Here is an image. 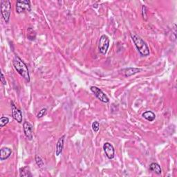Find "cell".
I'll list each match as a JSON object with an SVG mask.
<instances>
[{
	"instance_id": "6da1fadb",
	"label": "cell",
	"mask_w": 177,
	"mask_h": 177,
	"mask_svg": "<svg viewBox=\"0 0 177 177\" xmlns=\"http://www.w3.org/2000/svg\"><path fill=\"white\" fill-rule=\"evenodd\" d=\"M13 65L15 69L16 70L18 74L22 76L24 80L29 83L30 80L29 69L26 65L23 62L22 60L16 56L13 60Z\"/></svg>"
},
{
	"instance_id": "7a4b0ae2",
	"label": "cell",
	"mask_w": 177,
	"mask_h": 177,
	"mask_svg": "<svg viewBox=\"0 0 177 177\" xmlns=\"http://www.w3.org/2000/svg\"><path fill=\"white\" fill-rule=\"evenodd\" d=\"M130 36L134 44L136 46L137 50L138 51L139 53L140 54V56L143 57H147L149 56V53H150L149 48L147 44L145 43V42L140 36L136 35V33H131Z\"/></svg>"
},
{
	"instance_id": "3957f363",
	"label": "cell",
	"mask_w": 177,
	"mask_h": 177,
	"mask_svg": "<svg viewBox=\"0 0 177 177\" xmlns=\"http://www.w3.org/2000/svg\"><path fill=\"white\" fill-rule=\"evenodd\" d=\"M11 11V3L8 0H2L1 1V13L6 23L10 21Z\"/></svg>"
},
{
	"instance_id": "277c9868",
	"label": "cell",
	"mask_w": 177,
	"mask_h": 177,
	"mask_svg": "<svg viewBox=\"0 0 177 177\" xmlns=\"http://www.w3.org/2000/svg\"><path fill=\"white\" fill-rule=\"evenodd\" d=\"M31 11L30 2L28 0H18L16 3V12L17 13H26Z\"/></svg>"
},
{
	"instance_id": "5b68a950",
	"label": "cell",
	"mask_w": 177,
	"mask_h": 177,
	"mask_svg": "<svg viewBox=\"0 0 177 177\" xmlns=\"http://www.w3.org/2000/svg\"><path fill=\"white\" fill-rule=\"evenodd\" d=\"M109 39L107 36L105 35H102L100 37L98 42V49L99 51L103 55H105L107 52V50L109 47Z\"/></svg>"
},
{
	"instance_id": "8992f818",
	"label": "cell",
	"mask_w": 177,
	"mask_h": 177,
	"mask_svg": "<svg viewBox=\"0 0 177 177\" xmlns=\"http://www.w3.org/2000/svg\"><path fill=\"white\" fill-rule=\"evenodd\" d=\"M90 89L91 91H92V93H94V95L96 96L97 98L100 100V101L104 102V103H108L109 102V98L107 97V96L106 94L104 93L101 89H100L98 87H95V86H92V87H91Z\"/></svg>"
},
{
	"instance_id": "52a82bcc",
	"label": "cell",
	"mask_w": 177,
	"mask_h": 177,
	"mask_svg": "<svg viewBox=\"0 0 177 177\" xmlns=\"http://www.w3.org/2000/svg\"><path fill=\"white\" fill-rule=\"evenodd\" d=\"M11 110H12V116L16 120L17 123H21L22 122V114L21 111L15 106L13 102H11Z\"/></svg>"
},
{
	"instance_id": "ba28073f",
	"label": "cell",
	"mask_w": 177,
	"mask_h": 177,
	"mask_svg": "<svg viewBox=\"0 0 177 177\" xmlns=\"http://www.w3.org/2000/svg\"><path fill=\"white\" fill-rule=\"evenodd\" d=\"M103 149L105 152L106 157L109 159H113L115 156V149L113 145L109 143H105L103 145Z\"/></svg>"
},
{
	"instance_id": "9c48e42d",
	"label": "cell",
	"mask_w": 177,
	"mask_h": 177,
	"mask_svg": "<svg viewBox=\"0 0 177 177\" xmlns=\"http://www.w3.org/2000/svg\"><path fill=\"white\" fill-rule=\"evenodd\" d=\"M23 129L24 135L26 137V138L29 140H31L33 139L31 125H30L29 122L24 121L23 123Z\"/></svg>"
},
{
	"instance_id": "30bf717a",
	"label": "cell",
	"mask_w": 177,
	"mask_h": 177,
	"mask_svg": "<svg viewBox=\"0 0 177 177\" xmlns=\"http://www.w3.org/2000/svg\"><path fill=\"white\" fill-rule=\"evenodd\" d=\"M12 149L9 148H3L0 151V160H7L12 154Z\"/></svg>"
},
{
	"instance_id": "8fae6325",
	"label": "cell",
	"mask_w": 177,
	"mask_h": 177,
	"mask_svg": "<svg viewBox=\"0 0 177 177\" xmlns=\"http://www.w3.org/2000/svg\"><path fill=\"white\" fill-rule=\"evenodd\" d=\"M65 135H63L62 137L59 138L58 141H57L56 144V154L57 157H58L62 152V149L64 148V143H65Z\"/></svg>"
},
{
	"instance_id": "7c38bea8",
	"label": "cell",
	"mask_w": 177,
	"mask_h": 177,
	"mask_svg": "<svg viewBox=\"0 0 177 177\" xmlns=\"http://www.w3.org/2000/svg\"><path fill=\"white\" fill-rule=\"evenodd\" d=\"M140 71H141V69H140L134 68V67H129V68L125 69L124 74L125 76H126V77H129V76H132L134 74H138V73Z\"/></svg>"
},
{
	"instance_id": "4fadbf2b",
	"label": "cell",
	"mask_w": 177,
	"mask_h": 177,
	"mask_svg": "<svg viewBox=\"0 0 177 177\" xmlns=\"http://www.w3.org/2000/svg\"><path fill=\"white\" fill-rule=\"evenodd\" d=\"M20 175L22 177L32 176L31 172H30V167L28 166L21 167V168L20 169Z\"/></svg>"
},
{
	"instance_id": "5bb4252c",
	"label": "cell",
	"mask_w": 177,
	"mask_h": 177,
	"mask_svg": "<svg viewBox=\"0 0 177 177\" xmlns=\"http://www.w3.org/2000/svg\"><path fill=\"white\" fill-rule=\"evenodd\" d=\"M149 170L152 172L157 174V175H161L162 173V170H161V166L158 163H152L149 165Z\"/></svg>"
},
{
	"instance_id": "9a60e30c",
	"label": "cell",
	"mask_w": 177,
	"mask_h": 177,
	"mask_svg": "<svg viewBox=\"0 0 177 177\" xmlns=\"http://www.w3.org/2000/svg\"><path fill=\"white\" fill-rule=\"evenodd\" d=\"M143 117L149 122H152L155 120L156 116L152 111H148L143 113Z\"/></svg>"
},
{
	"instance_id": "2e32d148",
	"label": "cell",
	"mask_w": 177,
	"mask_h": 177,
	"mask_svg": "<svg viewBox=\"0 0 177 177\" xmlns=\"http://www.w3.org/2000/svg\"><path fill=\"white\" fill-rule=\"evenodd\" d=\"M27 38L29 40L33 41L36 38V33L34 30L31 28H29L27 30Z\"/></svg>"
},
{
	"instance_id": "e0dca14e",
	"label": "cell",
	"mask_w": 177,
	"mask_h": 177,
	"mask_svg": "<svg viewBox=\"0 0 177 177\" xmlns=\"http://www.w3.org/2000/svg\"><path fill=\"white\" fill-rule=\"evenodd\" d=\"M35 161L36 164H37V166L39 167V168H42V167L44 166V161H43V160H42V158L39 157V155H35Z\"/></svg>"
},
{
	"instance_id": "ac0fdd59",
	"label": "cell",
	"mask_w": 177,
	"mask_h": 177,
	"mask_svg": "<svg viewBox=\"0 0 177 177\" xmlns=\"http://www.w3.org/2000/svg\"><path fill=\"white\" fill-rule=\"evenodd\" d=\"M9 123V118L8 117L2 116L0 119V127H4Z\"/></svg>"
},
{
	"instance_id": "d6986e66",
	"label": "cell",
	"mask_w": 177,
	"mask_h": 177,
	"mask_svg": "<svg viewBox=\"0 0 177 177\" xmlns=\"http://www.w3.org/2000/svg\"><path fill=\"white\" fill-rule=\"evenodd\" d=\"M47 108H43V109H42L40 111H39L38 112V114L37 115V117L38 118H42L43 116H44L47 114Z\"/></svg>"
},
{
	"instance_id": "ffe728a7",
	"label": "cell",
	"mask_w": 177,
	"mask_h": 177,
	"mask_svg": "<svg viewBox=\"0 0 177 177\" xmlns=\"http://www.w3.org/2000/svg\"><path fill=\"white\" fill-rule=\"evenodd\" d=\"M92 129L95 132H98L99 131L100 129V123L98 121H95L93 122L92 123Z\"/></svg>"
},
{
	"instance_id": "44dd1931",
	"label": "cell",
	"mask_w": 177,
	"mask_h": 177,
	"mask_svg": "<svg viewBox=\"0 0 177 177\" xmlns=\"http://www.w3.org/2000/svg\"><path fill=\"white\" fill-rule=\"evenodd\" d=\"M148 12H147V8H146L145 6H143L142 7V14H143V17L144 18L145 20H147V17H148Z\"/></svg>"
},
{
	"instance_id": "7402d4cb",
	"label": "cell",
	"mask_w": 177,
	"mask_h": 177,
	"mask_svg": "<svg viewBox=\"0 0 177 177\" xmlns=\"http://www.w3.org/2000/svg\"><path fill=\"white\" fill-rule=\"evenodd\" d=\"M1 82H2V83L4 84V85H6L7 84V82H6V79L4 78V74H3V73L1 72Z\"/></svg>"
}]
</instances>
